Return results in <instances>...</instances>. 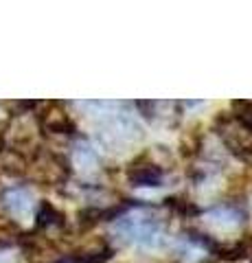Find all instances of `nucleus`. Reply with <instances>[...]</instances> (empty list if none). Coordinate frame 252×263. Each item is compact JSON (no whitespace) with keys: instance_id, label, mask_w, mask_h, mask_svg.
Instances as JSON below:
<instances>
[{"instance_id":"obj_2","label":"nucleus","mask_w":252,"mask_h":263,"mask_svg":"<svg viewBox=\"0 0 252 263\" xmlns=\"http://www.w3.org/2000/svg\"><path fill=\"white\" fill-rule=\"evenodd\" d=\"M112 233L117 235L121 243L136 246V248H158L165 241L162 221L145 211H136L119 217L112 226Z\"/></svg>"},{"instance_id":"obj_3","label":"nucleus","mask_w":252,"mask_h":263,"mask_svg":"<svg viewBox=\"0 0 252 263\" xmlns=\"http://www.w3.org/2000/svg\"><path fill=\"white\" fill-rule=\"evenodd\" d=\"M0 204L7 215L15 221L29 224L35 215V195L27 186H7L0 195Z\"/></svg>"},{"instance_id":"obj_4","label":"nucleus","mask_w":252,"mask_h":263,"mask_svg":"<svg viewBox=\"0 0 252 263\" xmlns=\"http://www.w3.org/2000/svg\"><path fill=\"white\" fill-rule=\"evenodd\" d=\"M206 224L213 226L215 230H219V233H230V230L239 228L241 221H243V213L237 209V206H217V209H210L206 215Z\"/></svg>"},{"instance_id":"obj_7","label":"nucleus","mask_w":252,"mask_h":263,"mask_svg":"<svg viewBox=\"0 0 252 263\" xmlns=\"http://www.w3.org/2000/svg\"><path fill=\"white\" fill-rule=\"evenodd\" d=\"M18 257H15L13 250H0V263H15Z\"/></svg>"},{"instance_id":"obj_6","label":"nucleus","mask_w":252,"mask_h":263,"mask_svg":"<svg viewBox=\"0 0 252 263\" xmlns=\"http://www.w3.org/2000/svg\"><path fill=\"white\" fill-rule=\"evenodd\" d=\"M72 162L81 174H90L99 164V156H96V149L90 143H77L75 152H72Z\"/></svg>"},{"instance_id":"obj_5","label":"nucleus","mask_w":252,"mask_h":263,"mask_svg":"<svg viewBox=\"0 0 252 263\" xmlns=\"http://www.w3.org/2000/svg\"><path fill=\"white\" fill-rule=\"evenodd\" d=\"M129 182L132 186H162L165 182V171H162L158 164H136V167L129 169Z\"/></svg>"},{"instance_id":"obj_1","label":"nucleus","mask_w":252,"mask_h":263,"mask_svg":"<svg viewBox=\"0 0 252 263\" xmlns=\"http://www.w3.org/2000/svg\"><path fill=\"white\" fill-rule=\"evenodd\" d=\"M94 136L105 152L119 154L141 141L143 125L129 112H101Z\"/></svg>"}]
</instances>
